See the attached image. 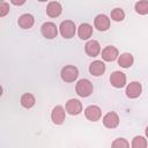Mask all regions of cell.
<instances>
[{
	"mask_svg": "<svg viewBox=\"0 0 148 148\" xmlns=\"http://www.w3.org/2000/svg\"><path fill=\"white\" fill-rule=\"evenodd\" d=\"M94 87L92 83L88 80V79H81L77 81L76 87H75V91L80 97H88L92 94Z\"/></svg>",
	"mask_w": 148,
	"mask_h": 148,
	"instance_id": "obj_1",
	"label": "cell"
},
{
	"mask_svg": "<svg viewBox=\"0 0 148 148\" xmlns=\"http://www.w3.org/2000/svg\"><path fill=\"white\" fill-rule=\"evenodd\" d=\"M59 31L61 34V36L66 39H69L72 37H74L75 35V31H76V27H75V23L71 20H66V21H62L60 27H59Z\"/></svg>",
	"mask_w": 148,
	"mask_h": 148,
	"instance_id": "obj_2",
	"label": "cell"
},
{
	"mask_svg": "<svg viewBox=\"0 0 148 148\" xmlns=\"http://www.w3.org/2000/svg\"><path fill=\"white\" fill-rule=\"evenodd\" d=\"M60 75H61V79L65 82H74L79 76V71L75 66L68 65V66H65L61 69Z\"/></svg>",
	"mask_w": 148,
	"mask_h": 148,
	"instance_id": "obj_3",
	"label": "cell"
},
{
	"mask_svg": "<svg viewBox=\"0 0 148 148\" xmlns=\"http://www.w3.org/2000/svg\"><path fill=\"white\" fill-rule=\"evenodd\" d=\"M42 35L47 39H53L58 35V28L53 22H45L40 28Z\"/></svg>",
	"mask_w": 148,
	"mask_h": 148,
	"instance_id": "obj_4",
	"label": "cell"
},
{
	"mask_svg": "<svg viewBox=\"0 0 148 148\" xmlns=\"http://www.w3.org/2000/svg\"><path fill=\"white\" fill-rule=\"evenodd\" d=\"M110 83L114 88H123L126 84V75L120 71H114L110 75Z\"/></svg>",
	"mask_w": 148,
	"mask_h": 148,
	"instance_id": "obj_5",
	"label": "cell"
},
{
	"mask_svg": "<svg viewBox=\"0 0 148 148\" xmlns=\"http://www.w3.org/2000/svg\"><path fill=\"white\" fill-rule=\"evenodd\" d=\"M66 111L71 114V116H77L81 113L82 111V104L79 99H75V98H71L67 101L66 103V106H65Z\"/></svg>",
	"mask_w": 148,
	"mask_h": 148,
	"instance_id": "obj_6",
	"label": "cell"
},
{
	"mask_svg": "<svg viewBox=\"0 0 148 148\" xmlns=\"http://www.w3.org/2000/svg\"><path fill=\"white\" fill-rule=\"evenodd\" d=\"M84 116L90 121H97L102 117V110L97 105H89L84 110Z\"/></svg>",
	"mask_w": 148,
	"mask_h": 148,
	"instance_id": "obj_7",
	"label": "cell"
},
{
	"mask_svg": "<svg viewBox=\"0 0 148 148\" xmlns=\"http://www.w3.org/2000/svg\"><path fill=\"white\" fill-rule=\"evenodd\" d=\"M94 25L99 31H106L110 28V18L104 14H99L95 17Z\"/></svg>",
	"mask_w": 148,
	"mask_h": 148,
	"instance_id": "obj_8",
	"label": "cell"
},
{
	"mask_svg": "<svg viewBox=\"0 0 148 148\" xmlns=\"http://www.w3.org/2000/svg\"><path fill=\"white\" fill-rule=\"evenodd\" d=\"M141 91H142L141 83H139L136 81H133L130 84H127L125 92H126V96L128 98H136V97H139L141 95Z\"/></svg>",
	"mask_w": 148,
	"mask_h": 148,
	"instance_id": "obj_9",
	"label": "cell"
},
{
	"mask_svg": "<svg viewBox=\"0 0 148 148\" xmlns=\"http://www.w3.org/2000/svg\"><path fill=\"white\" fill-rule=\"evenodd\" d=\"M65 117H66V112L61 105H57L53 108L52 113H51V118L56 125H61L65 120Z\"/></svg>",
	"mask_w": 148,
	"mask_h": 148,
	"instance_id": "obj_10",
	"label": "cell"
},
{
	"mask_svg": "<svg viewBox=\"0 0 148 148\" xmlns=\"http://www.w3.org/2000/svg\"><path fill=\"white\" fill-rule=\"evenodd\" d=\"M84 51L89 57H97L99 54V52H101V45L95 39L88 40L86 43V45H84Z\"/></svg>",
	"mask_w": 148,
	"mask_h": 148,
	"instance_id": "obj_11",
	"label": "cell"
},
{
	"mask_svg": "<svg viewBox=\"0 0 148 148\" xmlns=\"http://www.w3.org/2000/svg\"><path fill=\"white\" fill-rule=\"evenodd\" d=\"M103 125L108 128H116L119 125V117L116 112H108L103 117Z\"/></svg>",
	"mask_w": 148,
	"mask_h": 148,
	"instance_id": "obj_12",
	"label": "cell"
},
{
	"mask_svg": "<svg viewBox=\"0 0 148 148\" xmlns=\"http://www.w3.org/2000/svg\"><path fill=\"white\" fill-rule=\"evenodd\" d=\"M118 56H119V52L114 46L109 45L102 50V59L105 61H114L118 58Z\"/></svg>",
	"mask_w": 148,
	"mask_h": 148,
	"instance_id": "obj_13",
	"label": "cell"
},
{
	"mask_svg": "<svg viewBox=\"0 0 148 148\" xmlns=\"http://www.w3.org/2000/svg\"><path fill=\"white\" fill-rule=\"evenodd\" d=\"M89 72L94 76H101L105 72V64L102 60H95L89 65Z\"/></svg>",
	"mask_w": 148,
	"mask_h": 148,
	"instance_id": "obj_14",
	"label": "cell"
},
{
	"mask_svg": "<svg viewBox=\"0 0 148 148\" xmlns=\"http://www.w3.org/2000/svg\"><path fill=\"white\" fill-rule=\"evenodd\" d=\"M62 12V7L58 1H51L49 2L46 7V14L50 17H58Z\"/></svg>",
	"mask_w": 148,
	"mask_h": 148,
	"instance_id": "obj_15",
	"label": "cell"
},
{
	"mask_svg": "<svg viewBox=\"0 0 148 148\" xmlns=\"http://www.w3.org/2000/svg\"><path fill=\"white\" fill-rule=\"evenodd\" d=\"M34 23H35V18L31 14H23L17 20V24L22 29H30L34 25Z\"/></svg>",
	"mask_w": 148,
	"mask_h": 148,
	"instance_id": "obj_16",
	"label": "cell"
},
{
	"mask_svg": "<svg viewBox=\"0 0 148 148\" xmlns=\"http://www.w3.org/2000/svg\"><path fill=\"white\" fill-rule=\"evenodd\" d=\"M134 62V58L131 53H121L118 56V65L123 68H130Z\"/></svg>",
	"mask_w": 148,
	"mask_h": 148,
	"instance_id": "obj_17",
	"label": "cell"
},
{
	"mask_svg": "<svg viewBox=\"0 0 148 148\" xmlns=\"http://www.w3.org/2000/svg\"><path fill=\"white\" fill-rule=\"evenodd\" d=\"M77 34L81 39H88L92 35V27L89 23H81L77 29Z\"/></svg>",
	"mask_w": 148,
	"mask_h": 148,
	"instance_id": "obj_18",
	"label": "cell"
},
{
	"mask_svg": "<svg viewBox=\"0 0 148 148\" xmlns=\"http://www.w3.org/2000/svg\"><path fill=\"white\" fill-rule=\"evenodd\" d=\"M35 103H36V99H35V97H34L32 94L27 92V94H23L22 95V97H21V105L23 108L30 109V108H32L35 105Z\"/></svg>",
	"mask_w": 148,
	"mask_h": 148,
	"instance_id": "obj_19",
	"label": "cell"
},
{
	"mask_svg": "<svg viewBox=\"0 0 148 148\" xmlns=\"http://www.w3.org/2000/svg\"><path fill=\"white\" fill-rule=\"evenodd\" d=\"M135 12L140 15L148 14V1L147 0H140L135 3Z\"/></svg>",
	"mask_w": 148,
	"mask_h": 148,
	"instance_id": "obj_20",
	"label": "cell"
},
{
	"mask_svg": "<svg viewBox=\"0 0 148 148\" xmlns=\"http://www.w3.org/2000/svg\"><path fill=\"white\" fill-rule=\"evenodd\" d=\"M133 148H146L148 146V142L146 140L145 136H141V135H138V136H134L133 141H132V145H131Z\"/></svg>",
	"mask_w": 148,
	"mask_h": 148,
	"instance_id": "obj_21",
	"label": "cell"
},
{
	"mask_svg": "<svg viewBox=\"0 0 148 148\" xmlns=\"http://www.w3.org/2000/svg\"><path fill=\"white\" fill-rule=\"evenodd\" d=\"M111 18L116 22H121L125 18V12L121 8H114L111 12Z\"/></svg>",
	"mask_w": 148,
	"mask_h": 148,
	"instance_id": "obj_22",
	"label": "cell"
},
{
	"mask_svg": "<svg viewBox=\"0 0 148 148\" xmlns=\"http://www.w3.org/2000/svg\"><path fill=\"white\" fill-rule=\"evenodd\" d=\"M112 147H114V148H127V147H130V143L126 141V139L118 138L112 142Z\"/></svg>",
	"mask_w": 148,
	"mask_h": 148,
	"instance_id": "obj_23",
	"label": "cell"
},
{
	"mask_svg": "<svg viewBox=\"0 0 148 148\" xmlns=\"http://www.w3.org/2000/svg\"><path fill=\"white\" fill-rule=\"evenodd\" d=\"M8 13H9V5L5 1L0 2V17L6 16Z\"/></svg>",
	"mask_w": 148,
	"mask_h": 148,
	"instance_id": "obj_24",
	"label": "cell"
},
{
	"mask_svg": "<svg viewBox=\"0 0 148 148\" xmlns=\"http://www.w3.org/2000/svg\"><path fill=\"white\" fill-rule=\"evenodd\" d=\"M25 1H27V0H10V2H12L13 5H15V6H22Z\"/></svg>",
	"mask_w": 148,
	"mask_h": 148,
	"instance_id": "obj_25",
	"label": "cell"
},
{
	"mask_svg": "<svg viewBox=\"0 0 148 148\" xmlns=\"http://www.w3.org/2000/svg\"><path fill=\"white\" fill-rule=\"evenodd\" d=\"M1 95H2V87L0 86V97H1Z\"/></svg>",
	"mask_w": 148,
	"mask_h": 148,
	"instance_id": "obj_26",
	"label": "cell"
},
{
	"mask_svg": "<svg viewBox=\"0 0 148 148\" xmlns=\"http://www.w3.org/2000/svg\"><path fill=\"white\" fill-rule=\"evenodd\" d=\"M39 2H45V1H47V0H38Z\"/></svg>",
	"mask_w": 148,
	"mask_h": 148,
	"instance_id": "obj_27",
	"label": "cell"
},
{
	"mask_svg": "<svg viewBox=\"0 0 148 148\" xmlns=\"http://www.w3.org/2000/svg\"><path fill=\"white\" fill-rule=\"evenodd\" d=\"M2 1H3V0H0V2H2Z\"/></svg>",
	"mask_w": 148,
	"mask_h": 148,
	"instance_id": "obj_28",
	"label": "cell"
}]
</instances>
